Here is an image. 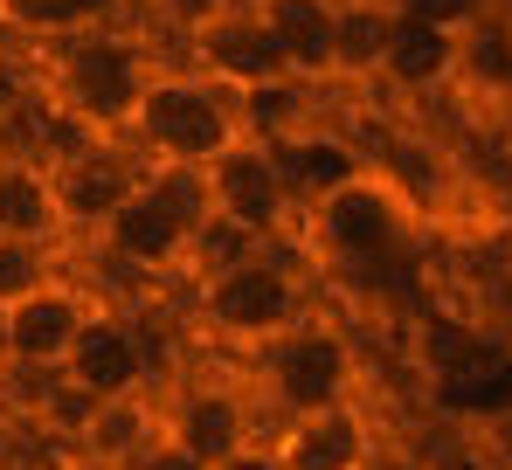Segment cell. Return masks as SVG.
<instances>
[{
  "mask_svg": "<svg viewBox=\"0 0 512 470\" xmlns=\"http://www.w3.org/2000/svg\"><path fill=\"white\" fill-rule=\"evenodd\" d=\"M388 7L409 14V21H423V28H443V35H471L478 21L506 14V0H388Z\"/></svg>",
  "mask_w": 512,
  "mask_h": 470,
  "instance_id": "484cf974",
  "label": "cell"
},
{
  "mask_svg": "<svg viewBox=\"0 0 512 470\" xmlns=\"http://www.w3.org/2000/svg\"><path fill=\"white\" fill-rule=\"evenodd\" d=\"M0 235L21 242H56L63 249V208H56V173L35 146H0Z\"/></svg>",
  "mask_w": 512,
  "mask_h": 470,
  "instance_id": "5bb4252c",
  "label": "cell"
},
{
  "mask_svg": "<svg viewBox=\"0 0 512 470\" xmlns=\"http://www.w3.org/2000/svg\"><path fill=\"white\" fill-rule=\"evenodd\" d=\"M56 374H63L77 394H90V401H132V394L153 381L146 325H139L132 312H118V305L97 298V312L84 318V332H77V346L63 353Z\"/></svg>",
  "mask_w": 512,
  "mask_h": 470,
  "instance_id": "9c48e42d",
  "label": "cell"
},
{
  "mask_svg": "<svg viewBox=\"0 0 512 470\" xmlns=\"http://www.w3.org/2000/svg\"><path fill=\"white\" fill-rule=\"evenodd\" d=\"M97 242H104V256H111L118 270H139V277H187V229H173L139 187L104 215Z\"/></svg>",
  "mask_w": 512,
  "mask_h": 470,
  "instance_id": "4fadbf2b",
  "label": "cell"
},
{
  "mask_svg": "<svg viewBox=\"0 0 512 470\" xmlns=\"http://www.w3.org/2000/svg\"><path fill=\"white\" fill-rule=\"evenodd\" d=\"M215 470H284V464L270 457V436H263V443H250V450H236V457H222Z\"/></svg>",
  "mask_w": 512,
  "mask_h": 470,
  "instance_id": "4dcf8cb0",
  "label": "cell"
},
{
  "mask_svg": "<svg viewBox=\"0 0 512 470\" xmlns=\"http://www.w3.org/2000/svg\"><path fill=\"white\" fill-rule=\"evenodd\" d=\"M153 436H160V408L146 394H132V401H97V415L84 422L77 450H84L90 470H125Z\"/></svg>",
  "mask_w": 512,
  "mask_h": 470,
  "instance_id": "ac0fdd59",
  "label": "cell"
},
{
  "mask_svg": "<svg viewBox=\"0 0 512 470\" xmlns=\"http://www.w3.org/2000/svg\"><path fill=\"white\" fill-rule=\"evenodd\" d=\"M153 408H160V436L208 470L263 443V408L236 381H187V388H173V401H153Z\"/></svg>",
  "mask_w": 512,
  "mask_h": 470,
  "instance_id": "52a82bcc",
  "label": "cell"
},
{
  "mask_svg": "<svg viewBox=\"0 0 512 470\" xmlns=\"http://www.w3.org/2000/svg\"><path fill=\"white\" fill-rule=\"evenodd\" d=\"M180 63H187L194 77H208L215 90H229V97H250L263 83L291 77L284 56H277V42L263 35L250 0H229L222 14H208L201 28H187V35H180Z\"/></svg>",
  "mask_w": 512,
  "mask_h": 470,
  "instance_id": "ba28073f",
  "label": "cell"
},
{
  "mask_svg": "<svg viewBox=\"0 0 512 470\" xmlns=\"http://www.w3.org/2000/svg\"><path fill=\"white\" fill-rule=\"evenodd\" d=\"M63 277V249L56 242H21V235H0V312L35 298L42 284Z\"/></svg>",
  "mask_w": 512,
  "mask_h": 470,
  "instance_id": "cb8c5ba5",
  "label": "cell"
},
{
  "mask_svg": "<svg viewBox=\"0 0 512 470\" xmlns=\"http://www.w3.org/2000/svg\"><path fill=\"white\" fill-rule=\"evenodd\" d=\"M436 408L457 415V422H478V429H512V353L492 360L485 374H471V381H443Z\"/></svg>",
  "mask_w": 512,
  "mask_h": 470,
  "instance_id": "603a6c76",
  "label": "cell"
},
{
  "mask_svg": "<svg viewBox=\"0 0 512 470\" xmlns=\"http://www.w3.org/2000/svg\"><path fill=\"white\" fill-rule=\"evenodd\" d=\"M97 312V291L77 284V277H56V284H42L35 298H21V305H7L0 312V332H7V374H56L63 367V353L77 346V332H84V318Z\"/></svg>",
  "mask_w": 512,
  "mask_h": 470,
  "instance_id": "30bf717a",
  "label": "cell"
},
{
  "mask_svg": "<svg viewBox=\"0 0 512 470\" xmlns=\"http://www.w3.org/2000/svg\"><path fill=\"white\" fill-rule=\"evenodd\" d=\"M429 470H499L478 443H443V450H429Z\"/></svg>",
  "mask_w": 512,
  "mask_h": 470,
  "instance_id": "f546056e",
  "label": "cell"
},
{
  "mask_svg": "<svg viewBox=\"0 0 512 470\" xmlns=\"http://www.w3.org/2000/svg\"><path fill=\"white\" fill-rule=\"evenodd\" d=\"M388 28H395L388 0H340L333 7V83H374Z\"/></svg>",
  "mask_w": 512,
  "mask_h": 470,
  "instance_id": "ffe728a7",
  "label": "cell"
},
{
  "mask_svg": "<svg viewBox=\"0 0 512 470\" xmlns=\"http://www.w3.org/2000/svg\"><path fill=\"white\" fill-rule=\"evenodd\" d=\"M0 35L14 42H35V49H56V42H77V14L70 0H0Z\"/></svg>",
  "mask_w": 512,
  "mask_h": 470,
  "instance_id": "d4e9b609",
  "label": "cell"
},
{
  "mask_svg": "<svg viewBox=\"0 0 512 470\" xmlns=\"http://www.w3.org/2000/svg\"><path fill=\"white\" fill-rule=\"evenodd\" d=\"M0 470H7V464H0Z\"/></svg>",
  "mask_w": 512,
  "mask_h": 470,
  "instance_id": "e575fe53",
  "label": "cell"
},
{
  "mask_svg": "<svg viewBox=\"0 0 512 470\" xmlns=\"http://www.w3.org/2000/svg\"><path fill=\"white\" fill-rule=\"evenodd\" d=\"M506 436H512V429H506Z\"/></svg>",
  "mask_w": 512,
  "mask_h": 470,
  "instance_id": "d590c367",
  "label": "cell"
},
{
  "mask_svg": "<svg viewBox=\"0 0 512 470\" xmlns=\"http://www.w3.org/2000/svg\"><path fill=\"white\" fill-rule=\"evenodd\" d=\"M360 470H429V450H416V443H395V436H381L374 450H367V464Z\"/></svg>",
  "mask_w": 512,
  "mask_h": 470,
  "instance_id": "83f0119b",
  "label": "cell"
},
{
  "mask_svg": "<svg viewBox=\"0 0 512 470\" xmlns=\"http://www.w3.org/2000/svg\"><path fill=\"white\" fill-rule=\"evenodd\" d=\"M153 42L132 35V28H97V35H77V42H56L49 56V111L63 125H77L97 146H118L132 132V111L146 97V77H153Z\"/></svg>",
  "mask_w": 512,
  "mask_h": 470,
  "instance_id": "6da1fadb",
  "label": "cell"
},
{
  "mask_svg": "<svg viewBox=\"0 0 512 470\" xmlns=\"http://www.w3.org/2000/svg\"><path fill=\"white\" fill-rule=\"evenodd\" d=\"M457 83H471L478 97H512V14L457 35Z\"/></svg>",
  "mask_w": 512,
  "mask_h": 470,
  "instance_id": "7402d4cb",
  "label": "cell"
},
{
  "mask_svg": "<svg viewBox=\"0 0 512 470\" xmlns=\"http://www.w3.org/2000/svg\"><path fill=\"white\" fill-rule=\"evenodd\" d=\"M277 166H284V180H291V194H298V215H305L319 194L346 187V180L367 166V153H360L346 132L312 125V132H298V139H277Z\"/></svg>",
  "mask_w": 512,
  "mask_h": 470,
  "instance_id": "e0dca14e",
  "label": "cell"
},
{
  "mask_svg": "<svg viewBox=\"0 0 512 470\" xmlns=\"http://www.w3.org/2000/svg\"><path fill=\"white\" fill-rule=\"evenodd\" d=\"M512 346L492 332V325H471V318H450V312H436L423 325V367H429V381L443 388V381H471V374H485L492 360H506Z\"/></svg>",
  "mask_w": 512,
  "mask_h": 470,
  "instance_id": "d6986e66",
  "label": "cell"
},
{
  "mask_svg": "<svg viewBox=\"0 0 512 470\" xmlns=\"http://www.w3.org/2000/svg\"><path fill=\"white\" fill-rule=\"evenodd\" d=\"M374 83H388V90H402V97H429V90L457 83V35H443V28H423V21L395 14Z\"/></svg>",
  "mask_w": 512,
  "mask_h": 470,
  "instance_id": "2e32d148",
  "label": "cell"
},
{
  "mask_svg": "<svg viewBox=\"0 0 512 470\" xmlns=\"http://www.w3.org/2000/svg\"><path fill=\"white\" fill-rule=\"evenodd\" d=\"M0 63H7V35H0Z\"/></svg>",
  "mask_w": 512,
  "mask_h": 470,
  "instance_id": "d6a6232c",
  "label": "cell"
},
{
  "mask_svg": "<svg viewBox=\"0 0 512 470\" xmlns=\"http://www.w3.org/2000/svg\"><path fill=\"white\" fill-rule=\"evenodd\" d=\"M125 470H208V464H194L187 450H173L167 436H153V443H146V450H139V457H132Z\"/></svg>",
  "mask_w": 512,
  "mask_h": 470,
  "instance_id": "f1b7e54d",
  "label": "cell"
},
{
  "mask_svg": "<svg viewBox=\"0 0 512 470\" xmlns=\"http://www.w3.org/2000/svg\"><path fill=\"white\" fill-rule=\"evenodd\" d=\"M139 7H153V21H167L173 35H187V28H201L208 14H222L229 0H139Z\"/></svg>",
  "mask_w": 512,
  "mask_h": 470,
  "instance_id": "4316f807",
  "label": "cell"
},
{
  "mask_svg": "<svg viewBox=\"0 0 512 470\" xmlns=\"http://www.w3.org/2000/svg\"><path fill=\"white\" fill-rule=\"evenodd\" d=\"M208 194H215V222L243 229L263 249H284L298 235V194H291L270 139H250L243 132L229 153L208 166Z\"/></svg>",
  "mask_w": 512,
  "mask_h": 470,
  "instance_id": "8992f818",
  "label": "cell"
},
{
  "mask_svg": "<svg viewBox=\"0 0 512 470\" xmlns=\"http://www.w3.org/2000/svg\"><path fill=\"white\" fill-rule=\"evenodd\" d=\"M56 173V208H63V229L97 235L104 215L139 187V153H118V146H77V153L49 159Z\"/></svg>",
  "mask_w": 512,
  "mask_h": 470,
  "instance_id": "7c38bea8",
  "label": "cell"
},
{
  "mask_svg": "<svg viewBox=\"0 0 512 470\" xmlns=\"http://www.w3.org/2000/svg\"><path fill=\"white\" fill-rule=\"evenodd\" d=\"M0 374H7V332H0Z\"/></svg>",
  "mask_w": 512,
  "mask_h": 470,
  "instance_id": "1f68e13d",
  "label": "cell"
},
{
  "mask_svg": "<svg viewBox=\"0 0 512 470\" xmlns=\"http://www.w3.org/2000/svg\"><path fill=\"white\" fill-rule=\"evenodd\" d=\"M256 21H263V35L277 42V56H284V70L305 83H333V7L340 0H250Z\"/></svg>",
  "mask_w": 512,
  "mask_h": 470,
  "instance_id": "9a60e30c",
  "label": "cell"
},
{
  "mask_svg": "<svg viewBox=\"0 0 512 470\" xmlns=\"http://www.w3.org/2000/svg\"><path fill=\"white\" fill-rule=\"evenodd\" d=\"M298 222H305L312 256H326L340 277H381V270L402 263L409 242H416V201L367 159L346 187L319 194Z\"/></svg>",
  "mask_w": 512,
  "mask_h": 470,
  "instance_id": "7a4b0ae2",
  "label": "cell"
},
{
  "mask_svg": "<svg viewBox=\"0 0 512 470\" xmlns=\"http://www.w3.org/2000/svg\"><path fill=\"white\" fill-rule=\"evenodd\" d=\"M139 194L167 215L173 229H187V242L215 222V194H208V166H146L139 159Z\"/></svg>",
  "mask_w": 512,
  "mask_h": 470,
  "instance_id": "44dd1931",
  "label": "cell"
},
{
  "mask_svg": "<svg viewBox=\"0 0 512 470\" xmlns=\"http://www.w3.org/2000/svg\"><path fill=\"white\" fill-rule=\"evenodd\" d=\"M298 318H312V298H305V277L284 263V249H256L215 277H194V325L222 346L263 353Z\"/></svg>",
  "mask_w": 512,
  "mask_h": 470,
  "instance_id": "277c9868",
  "label": "cell"
},
{
  "mask_svg": "<svg viewBox=\"0 0 512 470\" xmlns=\"http://www.w3.org/2000/svg\"><path fill=\"white\" fill-rule=\"evenodd\" d=\"M132 153L146 166H215L243 139V104L187 63H160L146 77V97L132 111Z\"/></svg>",
  "mask_w": 512,
  "mask_h": 470,
  "instance_id": "3957f363",
  "label": "cell"
},
{
  "mask_svg": "<svg viewBox=\"0 0 512 470\" xmlns=\"http://www.w3.org/2000/svg\"><path fill=\"white\" fill-rule=\"evenodd\" d=\"M360 381V353L333 318H298L256 353V388L277 415H312L326 401H346Z\"/></svg>",
  "mask_w": 512,
  "mask_h": 470,
  "instance_id": "5b68a950",
  "label": "cell"
},
{
  "mask_svg": "<svg viewBox=\"0 0 512 470\" xmlns=\"http://www.w3.org/2000/svg\"><path fill=\"white\" fill-rule=\"evenodd\" d=\"M499 470H512V464H499Z\"/></svg>",
  "mask_w": 512,
  "mask_h": 470,
  "instance_id": "836d02e7",
  "label": "cell"
},
{
  "mask_svg": "<svg viewBox=\"0 0 512 470\" xmlns=\"http://www.w3.org/2000/svg\"><path fill=\"white\" fill-rule=\"evenodd\" d=\"M374 443H381L374 415L346 394V401H326L312 415H284L277 436H270V457L284 470H360Z\"/></svg>",
  "mask_w": 512,
  "mask_h": 470,
  "instance_id": "8fae6325",
  "label": "cell"
}]
</instances>
